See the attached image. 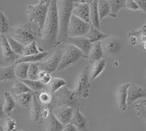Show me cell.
Returning a JSON list of instances; mask_svg holds the SVG:
<instances>
[{"label": "cell", "mask_w": 146, "mask_h": 131, "mask_svg": "<svg viewBox=\"0 0 146 131\" xmlns=\"http://www.w3.org/2000/svg\"><path fill=\"white\" fill-rule=\"evenodd\" d=\"M58 29V1L51 0L40 40L42 51L57 46Z\"/></svg>", "instance_id": "obj_1"}, {"label": "cell", "mask_w": 146, "mask_h": 131, "mask_svg": "<svg viewBox=\"0 0 146 131\" xmlns=\"http://www.w3.org/2000/svg\"><path fill=\"white\" fill-rule=\"evenodd\" d=\"M75 5L74 1L63 0L58 1V35L57 45L62 43H66L68 39V29L70 18L72 14V10Z\"/></svg>", "instance_id": "obj_2"}, {"label": "cell", "mask_w": 146, "mask_h": 131, "mask_svg": "<svg viewBox=\"0 0 146 131\" xmlns=\"http://www.w3.org/2000/svg\"><path fill=\"white\" fill-rule=\"evenodd\" d=\"M50 4V0H41L36 5H29L27 7V17L30 21L36 25L39 36L42 35Z\"/></svg>", "instance_id": "obj_3"}, {"label": "cell", "mask_w": 146, "mask_h": 131, "mask_svg": "<svg viewBox=\"0 0 146 131\" xmlns=\"http://www.w3.org/2000/svg\"><path fill=\"white\" fill-rule=\"evenodd\" d=\"M89 67L86 66L80 71L75 82V89L72 90L73 95L78 100L86 99L90 95L91 84L89 82Z\"/></svg>", "instance_id": "obj_4"}, {"label": "cell", "mask_w": 146, "mask_h": 131, "mask_svg": "<svg viewBox=\"0 0 146 131\" xmlns=\"http://www.w3.org/2000/svg\"><path fill=\"white\" fill-rule=\"evenodd\" d=\"M84 53L73 45H68V47L65 49L64 52L62 55L59 65L57 70H64L72 65H75L80 59L86 58Z\"/></svg>", "instance_id": "obj_5"}, {"label": "cell", "mask_w": 146, "mask_h": 131, "mask_svg": "<svg viewBox=\"0 0 146 131\" xmlns=\"http://www.w3.org/2000/svg\"><path fill=\"white\" fill-rule=\"evenodd\" d=\"M11 37L22 45L27 46L35 41L36 33L29 24H22L12 29Z\"/></svg>", "instance_id": "obj_6"}, {"label": "cell", "mask_w": 146, "mask_h": 131, "mask_svg": "<svg viewBox=\"0 0 146 131\" xmlns=\"http://www.w3.org/2000/svg\"><path fill=\"white\" fill-rule=\"evenodd\" d=\"M55 98L57 106L59 107H70L74 109L79 106V100L73 95L72 90L64 86L56 92Z\"/></svg>", "instance_id": "obj_7"}, {"label": "cell", "mask_w": 146, "mask_h": 131, "mask_svg": "<svg viewBox=\"0 0 146 131\" xmlns=\"http://www.w3.org/2000/svg\"><path fill=\"white\" fill-rule=\"evenodd\" d=\"M91 27L89 23L83 21L80 18L72 14L69 24L68 35L70 37H76L86 36L88 33V30Z\"/></svg>", "instance_id": "obj_8"}, {"label": "cell", "mask_w": 146, "mask_h": 131, "mask_svg": "<svg viewBox=\"0 0 146 131\" xmlns=\"http://www.w3.org/2000/svg\"><path fill=\"white\" fill-rule=\"evenodd\" d=\"M100 43L103 51L108 54L117 53L121 51L123 46V40L121 37L115 36H108Z\"/></svg>", "instance_id": "obj_9"}, {"label": "cell", "mask_w": 146, "mask_h": 131, "mask_svg": "<svg viewBox=\"0 0 146 131\" xmlns=\"http://www.w3.org/2000/svg\"><path fill=\"white\" fill-rule=\"evenodd\" d=\"M65 43H68L69 45H73L80 50L87 58H88V56L91 49V47H92V43L85 36L76 37H69Z\"/></svg>", "instance_id": "obj_10"}, {"label": "cell", "mask_w": 146, "mask_h": 131, "mask_svg": "<svg viewBox=\"0 0 146 131\" xmlns=\"http://www.w3.org/2000/svg\"><path fill=\"white\" fill-rule=\"evenodd\" d=\"M146 98V90L143 87L135 84H129L127 90V106L131 105L137 100Z\"/></svg>", "instance_id": "obj_11"}, {"label": "cell", "mask_w": 146, "mask_h": 131, "mask_svg": "<svg viewBox=\"0 0 146 131\" xmlns=\"http://www.w3.org/2000/svg\"><path fill=\"white\" fill-rule=\"evenodd\" d=\"M72 15L83 21L90 23V2L81 1L74 5Z\"/></svg>", "instance_id": "obj_12"}, {"label": "cell", "mask_w": 146, "mask_h": 131, "mask_svg": "<svg viewBox=\"0 0 146 131\" xmlns=\"http://www.w3.org/2000/svg\"><path fill=\"white\" fill-rule=\"evenodd\" d=\"M61 57L62 56L58 52H55L52 54L51 57L47 59L46 60L38 62L40 70H44L50 74L53 73L54 71L57 70L60 60H61Z\"/></svg>", "instance_id": "obj_13"}, {"label": "cell", "mask_w": 146, "mask_h": 131, "mask_svg": "<svg viewBox=\"0 0 146 131\" xmlns=\"http://www.w3.org/2000/svg\"><path fill=\"white\" fill-rule=\"evenodd\" d=\"M1 46L2 49V53H3L4 59L5 62L10 63H15V61L20 58L21 56L16 54L13 51V50L10 48L8 42L7 40V37L5 35L1 36Z\"/></svg>", "instance_id": "obj_14"}, {"label": "cell", "mask_w": 146, "mask_h": 131, "mask_svg": "<svg viewBox=\"0 0 146 131\" xmlns=\"http://www.w3.org/2000/svg\"><path fill=\"white\" fill-rule=\"evenodd\" d=\"M75 109L70 107H59L57 109L53 111L55 116L64 126L71 122L72 117Z\"/></svg>", "instance_id": "obj_15"}, {"label": "cell", "mask_w": 146, "mask_h": 131, "mask_svg": "<svg viewBox=\"0 0 146 131\" xmlns=\"http://www.w3.org/2000/svg\"><path fill=\"white\" fill-rule=\"evenodd\" d=\"M70 123L80 131H87L88 130V120L80 112V106L75 109Z\"/></svg>", "instance_id": "obj_16"}, {"label": "cell", "mask_w": 146, "mask_h": 131, "mask_svg": "<svg viewBox=\"0 0 146 131\" xmlns=\"http://www.w3.org/2000/svg\"><path fill=\"white\" fill-rule=\"evenodd\" d=\"M129 84L126 83L120 85L116 90L117 107L119 111H124L127 109V90Z\"/></svg>", "instance_id": "obj_17"}, {"label": "cell", "mask_w": 146, "mask_h": 131, "mask_svg": "<svg viewBox=\"0 0 146 131\" xmlns=\"http://www.w3.org/2000/svg\"><path fill=\"white\" fill-rule=\"evenodd\" d=\"M41 110L42 106L38 100V95L37 94H33L31 111H30V116H31L32 121L36 124L40 123V120H41Z\"/></svg>", "instance_id": "obj_18"}, {"label": "cell", "mask_w": 146, "mask_h": 131, "mask_svg": "<svg viewBox=\"0 0 146 131\" xmlns=\"http://www.w3.org/2000/svg\"><path fill=\"white\" fill-rule=\"evenodd\" d=\"M90 24L100 29V21L98 13V1H90Z\"/></svg>", "instance_id": "obj_19"}, {"label": "cell", "mask_w": 146, "mask_h": 131, "mask_svg": "<svg viewBox=\"0 0 146 131\" xmlns=\"http://www.w3.org/2000/svg\"><path fill=\"white\" fill-rule=\"evenodd\" d=\"M45 129L47 131H62L64 128V125L60 122L51 110L50 114L45 119Z\"/></svg>", "instance_id": "obj_20"}, {"label": "cell", "mask_w": 146, "mask_h": 131, "mask_svg": "<svg viewBox=\"0 0 146 131\" xmlns=\"http://www.w3.org/2000/svg\"><path fill=\"white\" fill-rule=\"evenodd\" d=\"M47 56H48L47 51H42L38 54L32 55V56H21L15 61L14 65H18L21 63H38L40 61H42L44 59L46 58Z\"/></svg>", "instance_id": "obj_21"}, {"label": "cell", "mask_w": 146, "mask_h": 131, "mask_svg": "<svg viewBox=\"0 0 146 131\" xmlns=\"http://www.w3.org/2000/svg\"><path fill=\"white\" fill-rule=\"evenodd\" d=\"M104 54L102 48L101 43L96 42L92 44V47L88 56V58L91 63L94 64L96 61L102 59Z\"/></svg>", "instance_id": "obj_22"}, {"label": "cell", "mask_w": 146, "mask_h": 131, "mask_svg": "<svg viewBox=\"0 0 146 131\" xmlns=\"http://www.w3.org/2000/svg\"><path fill=\"white\" fill-rule=\"evenodd\" d=\"M15 65H12L7 67H0V83L7 81H13L16 78L15 75Z\"/></svg>", "instance_id": "obj_23"}, {"label": "cell", "mask_w": 146, "mask_h": 131, "mask_svg": "<svg viewBox=\"0 0 146 131\" xmlns=\"http://www.w3.org/2000/svg\"><path fill=\"white\" fill-rule=\"evenodd\" d=\"M108 36L109 35L102 33V32H100V30L97 29H96L95 27H94L93 26L91 25V27H90L89 30H88V33L86 34V35L85 37L86 38H88V40L93 44V43H96V42H101L102 40L107 38Z\"/></svg>", "instance_id": "obj_24"}, {"label": "cell", "mask_w": 146, "mask_h": 131, "mask_svg": "<svg viewBox=\"0 0 146 131\" xmlns=\"http://www.w3.org/2000/svg\"><path fill=\"white\" fill-rule=\"evenodd\" d=\"M105 67H106V61L104 59L99 60L93 64V66L91 67L90 73V78L91 80H95L104 71Z\"/></svg>", "instance_id": "obj_25"}, {"label": "cell", "mask_w": 146, "mask_h": 131, "mask_svg": "<svg viewBox=\"0 0 146 131\" xmlns=\"http://www.w3.org/2000/svg\"><path fill=\"white\" fill-rule=\"evenodd\" d=\"M15 103L20 105L23 108H27L32 103V98H33V94L32 92H27L20 94V95H13Z\"/></svg>", "instance_id": "obj_26"}, {"label": "cell", "mask_w": 146, "mask_h": 131, "mask_svg": "<svg viewBox=\"0 0 146 131\" xmlns=\"http://www.w3.org/2000/svg\"><path fill=\"white\" fill-rule=\"evenodd\" d=\"M4 98H5V103L3 105L4 112H5V116H7V115H10L15 108V101L13 97L8 92H4Z\"/></svg>", "instance_id": "obj_27"}, {"label": "cell", "mask_w": 146, "mask_h": 131, "mask_svg": "<svg viewBox=\"0 0 146 131\" xmlns=\"http://www.w3.org/2000/svg\"><path fill=\"white\" fill-rule=\"evenodd\" d=\"M110 6V14L112 18H116L118 12L123 8H126V0H110L109 1Z\"/></svg>", "instance_id": "obj_28"}, {"label": "cell", "mask_w": 146, "mask_h": 131, "mask_svg": "<svg viewBox=\"0 0 146 131\" xmlns=\"http://www.w3.org/2000/svg\"><path fill=\"white\" fill-rule=\"evenodd\" d=\"M29 68V63H21L15 65V77L19 81H23L27 79V74Z\"/></svg>", "instance_id": "obj_29"}, {"label": "cell", "mask_w": 146, "mask_h": 131, "mask_svg": "<svg viewBox=\"0 0 146 131\" xmlns=\"http://www.w3.org/2000/svg\"><path fill=\"white\" fill-rule=\"evenodd\" d=\"M98 13L100 21H102L105 17L110 14V6L109 1L100 0L98 1Z\"/></svg>", "instance_id": "obj_30"}, {"label": "cell", "mask_w": 146, "mask_h": 131, "mask_svg": "<svg viewBox=\"0 0 146 131\" xmlns=\"http://www.w3.org/2000/svg\"><path fill=\"white\" fill-rule=\"evenodd\" d=\"M10 92L13 94V95H17L23 94V93L32 92V90H30L23 82L16 80L14 83L13 86L10 90Z\"/></svg>", "instance_id": "obj_31"}, {"label": "cell", "mask_w": 146, "mask_h": 131, "mask_svg": "<svg viewBox=\"0 0 146 131\" xmlns=\"http://www.w3.org/2000/svg\"><path fill=\"white\" fill-rule=\"evenodd\" d=\"M66 85V81L62 78H52L51 81L47 86L51 92L56 93Z\"/></svg>", "instance_id": "obj_32"}, {"label": "cell", "mask_w": 146, "mask_h": 131, "mask_svg": "<svg viewBox=\"0 0 146 131\" xmlns=\"http://www.w3.org/2000/svg\"><path fill=\"white\" fill-rule=\"evenodd\" d=\"M7 37V40L8 42L9 45H10V48L13 50V51L16 54L19 55V56H23V51H24V48L25 46L22 45L21 43L15 40V39L13 38L11 36H6Z\"/></svg>", "instance_id": "obj_33"}, {"label": "cell", "mask_w": 146, "mask_h": 131, "mask_svg": "<svg viewBox=\"0 0 146 131\" xmlns=\"http://www.w3.org/2000/svg\"><path fill=\"white\" fill-rule=\"evenodd\" d=\"M21 82L25 84L32 91H41V90H43L46 86L39 80L33 81V80L25 79Z\"/></svg>", "instance_id": "obj_34"}, {"label": "cell", "mask_w": 146, "mask_h": 131, "mask_svg": "<svg viewBox=\"0 0 146 131\" xmlns=\"http://www.w3.org/2000/svg\"><path fill=\"white\" fill-rule=\"evenodd\" d=\"M40 72L38 63H31L29 64V68L27 74V79L29 80H38V74Z\"/></svg>", "instance_id": "obj_35"}, {"label": "cell", "mask_w": 146, "mask_h": 131, "mask_svg": "<svg viewBox=\"0 0 146 131\" xmlns=\"http://www.w3.org/2000/svg\"><path fill=\"white\" fill-rule=\"evenodd\" d=\"M41 50L39 49L36 45V43L35 41L29 43L28 45L25 46L24 51H23V56H32V55H36L41 53Z\"/></svg>", "instance_id": "obj_36"}, {"label": "cell", "mask_w": 146, "mask_h": 131, "mask_svg": "<svg viewBox=\"0 0 146 131\" xmlns=\"http://www.w3.org/2000/svg\"><path fill=\"white\" fill-rule=\"evenodd\" d=\"M9 28H10V24L7 18L4 13L0 11V34H2V35H5V33L7 32L9 30Z\"/></svg>", "instance_id": "obj_37"}, {"label": "cell", "mask_w": 146, "mask_h": 131, "mask_svg": "<svg viewBox=\"0 0 146 131\" xmlns=\"http://www.w3.org/2000/svg\"><path fill=\"white\" fill-rule=\"evenodd\" d=\"M16 126L17 124L15 120L10 117H7L2 125L4 131H15Z\"/></svg>", "instance_id": "obj_38"}, {"label": "cell", "mask_w": 146, "mask_h": 131, "mask_svg": "<svg viewBox=\"0 0 146 131\" xmlns=\"http://www.w3.org/2000/svg\"><path fill=\"white\" fill-rule=\"evenodd\" d=\"M51 79L52 77L50 73H47V72L44 71V70H40V72H39L38 74V80L40 81L44 85L47 86L48 84L50 83Z\"/></svg>", "instance_id": "obj_39"}, {"label": "cell", "mask_w": 146, "mask_h": 131, "mask_svg": "<svg viewBox=\"0 0 146 131\" xmlns=\"http://www.w3.org/2000/svg\"><path fill=\"white\" fill-rule=\"evenodd\" d=\"M38 100L41 104L49 105V103L51 102L52 96L50 93L47 92H42L38 95Z\"/></svg>", "instance_id": "obj_40"}, {"label": "cell", "mask_w": 146, "mask_h": 131, "mask_svg": "<svg viewBox=\"0 0 146 131\" xmlns=\"http://www.w3.org/2000/svg\"><path fill=\"white\" fill-rule=\"evenodd\" d=\"M51 107L49 106V105H43L42 106L41 110V118L42 119H47L48 116L50 114V111H51Z\"/></svg>", "instance_id": "obj_41"}, {"label": "cell", "mask_w": 146, "mask_h": 131, "mask_svg": "<svg viewBox=\"0 0 146 131\" xmlns=\"http://www.w3.org/2000/svg\"><path fill=\"white\" fill-rule=\"evenodd\" d=\"M126 8L129 9V10H138V6L137 5L135 0H126Z\"/></svg>", "instance_id": "obj_42"}, {"label": "cell", "mask_w": 146, "mask_h": 131, "mask_svg": "<svg viewBox=\"0 0 146 131\" xmlns=\"http://www.w3.org/2000/svg\"><path fill=\"white\" fill-rule=\"evenodd\" d=\"M138 8L146 13V0H135Z\"/></svg>", "instance_id": "obj_43"}, {"label": "cell", "mask_w": 146, "mask_h": 131, "mask_svg": "<svg viewBox=\"0 0 146 131\" xmlns=\"http://www.w3.org/2000/svg\"><path fill=\"white\" fill-rule=\"evenodd\" d=\"M62 131H77V129L73 124L70 123V124H66V125L64 126Z\"/></svg>", "instance_id": "obj_44"}, {"label": "cell", "mask_w": 146, "mask_h": 131, "mask_svg": "<svg viewBox=\"0 0 146 131\" xmlns=\"http://www.w3.org/2000/svg\"><path fill=\"white\" fill-rule=\"evenodd\" d=\"M139 107V106H138ZM137 109L139 110V111H138V114L139 115V116H141V118H143V120H145V122H146V112H145V108H142L139 107V108H137Z\"/></svg>", "instance_id": "obj_45"}, {"label": "cell", "mask_w": 146, "mask_h": 131, "mask_svg": "<svg viewBox=\"0 0 146 131\" xmlns=\"http://www.w3.org/2000/svg\"><path fill=\"white\" fill-rule=\"evenodd\" d=\"M5 114L3 109V104H2V101H1V100H0V121L2 120H3L4 118H5Z\"/></svg>", "instance_id": "obj_46"}, {"label": "cell", "mask_w": 146, "mask_h": 131, "mask_svg": "<svg viewBox=\"0 0 146 131\" xmlns=\"http://www.w3.org/2000/svg\"><path fill=\"white\" fill-rule=\"evenodd\" d=\"M142 103H143V105H144L145 109V112H146V100H145L144 101L142 102Z\"/></svg>", "instance_id": "obj_47"}, {"label": "cell", "mask_w": 146, "mask_h": 131, "mask_svg": "<svg viewBox=\"0 0 146 131\" xmlns=\"http://www.w3.org/2000/svg\"><path fill=\"white\" fill-rule=\"evenodd\" d=\"M143 48H144V49L146 51V40L143 42Z\"/></svg>", "instance_id": "obj_48"}, {"label": "cell", "mask_w": 146, "mask_h": 131, "mask_svg": "<svg viewBox=\"0 0 146 131\" xmlns=\"http://www.w3.org/2000/svg\"><path fill=\"white\" fill-rule=\"evenodd\" d=\"M0 131H4L3 127L2 126H0Z\"/></svg>", "instance_id": "obj_49"}, {"label": "cell", "mask_w": 146, "mask_h": 131, "mask_svg": "<svg viewBox=\"0 0 146 131\" xmlns=\"http://www.w3.org/2000/svg\"><path fill=\"white\" fill-rule=\"evenodd\" d=\"M1 36H2V35H0V44H1Z\"/></svg>", "instance_id": "obj_50"}, {"label": "cell", "mask_w": 146, "mask_h": 131, "mask_svg": "<svg viewBox=\"0 0 146 131\" xmlns=\"http://www.w3.org/2000/svg\"><path fill=\"white\" fill-rule=\"evenodd\" d=\"M18 131H24V130H18Z\"/></svg>", "instance_id": "obj_51"}, {"label": "cell", "mask_w": 146, "mask_h": 131, "mask_svg": "<svg viewBox=\"0 0 146 131\" xmlns=\"http://www.w3.org/2000/svg\"><path fill=\"white\" fill-rule=\"evenodd\" d=\"M0 45H1V44H0Z\"/></svg>", "instance_id": "obj_52"}]
</instances>
